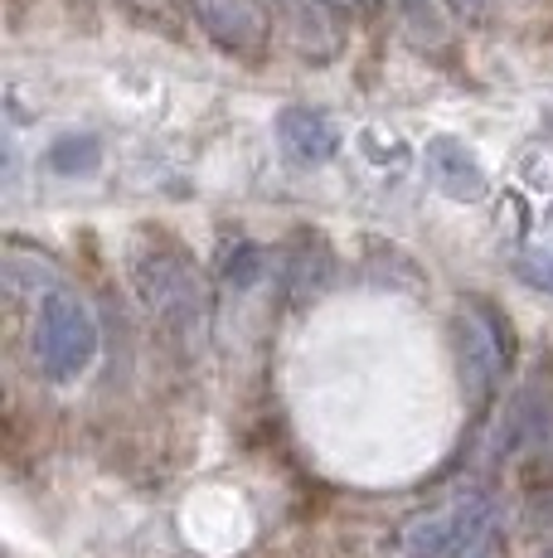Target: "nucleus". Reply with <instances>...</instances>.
Masks as SVG:
<instances>
[{"label": "nucleus", "instance_id": "obj_15", "mask_svg": "<svg viewBox=\"0 0 553 558\" xmlns=\"http://www.w3.org/2000/svg\"><path fill=\"white\" fill-rule=\"evenodd\" d=\"M549 558H553V554H549Z\"/></svg>", "mask_w": 553, "mask_h": 558}, {"label": "nucleus", "instance_id": "obj_10", "mask_svg": "<svg viewBox=\"0 0 553 558\" xmlns=\"http://www.w3.org/2000/svg\"><path fill=\"white\" fill-rule=\"evenodd\" d=\"M509 267H515V277L525 287L553 296V248H519L515 257H509Z\"/></svg>", "mask_w": 553, "mask_h": 558}, {"label": "nucleus", "instance_id": "obj_2", "mask_svg": "<svg viewBox=\"0 0 553 558\" xmlns=\"http://www.w3.org/2000/svg\"><path fill=\"white\" fill-rule=\"evenodd\" d=\"M35 355L49 379H78L98 360V316L78 292H45L35 320Z\"/></svg>", "mask_w": 553, "mask_h": 558}, {"label": "nucleus", "instance_id": "obj_1", "mask_svg": "<svg viewBox=\"0 0 553 558\" xmlns=\"http://www.w3.org/2000/svg\"><path fill=\"white\" fill-rule=\"evenodd\" d=\"M500 539V510L486 490H456L438 510L408 520L398 558H491Z\"/></svg>", "mask_w": 553, "mask_h": 558}, {"label": "nucleus", "instance_id": "obj_14", "mask_svg": "<svg viewBox=\"0 0 553 558\" xmlns=\"http://www.w3.org/2000/svg\"><path fill=\"white\" fill-rule=\"evenodd\" d=\"M549 219H553V214H549Z\"/></svg>", "mask_w": 553, "mask_h": 558}, {"label": "nucleus", "instance_id": "obj_8", "mask_svg": "<svg viewBox=\"0 0 553 558\" xmlns=\"http://www.w3.org/2000/svg\"><path fill=\"white\" fill-rule=\"evenodd\" d=\"M276 142L296 166H325L340 151V126L321 107H282L276 112Z\"/></svg>", "mask_w": 553, "mask_h": 558}, {"label": "nucleus", "instance_id": "obj_3", "mask_svg": "<svg viewBox=\"0 0 553 558\" xmlns=\"http://www.w3.org/2000/svg\"><path fill=\"white\" fill-rule=\"evenodd\" d=\"M126 272L142 302L161 320H199L205 316V282H199L195 263L180 253V243H132L126 253Z\"/></svg>", "mask_w": 553, "mask_h": 558}, {"label": "nucleus", "instance_id": "obj_4", "mask_svg": "<svg viewBox=\"0 0 553 558\" xmlns=\"http://www.w3.org/2000/svg\"><path fill=\"white\" fill-rule=\"evenodd\" d=\"M486 452H491L495 466H505L515 457H553V360H539V369L505 399V413H500Z\"/></svg>", "mask_w": 553, "mask_h": 558}, {"label": "nucleus", "instance_id": "obj_7", "mask_svg": "<svg viewBox=\"0 0 553 558\" xmlns=\"http://www.w3.org/2000/svg\"><path fill=\"white\" fill-rule=\"evenodd\" d=\"M205 35L229 53H258L268 45V15L258 0H195Z\"/></svg>", "mask_w": 553, "mask_h": 558}, {"label": "nucleus", "instance_id": "obj_13", "mask_svg": "<svg viewBox=\"0 0 553 558\" xmlns=\"http://www.w3.org/2000/svg\"><path fill=\"white\" fill-rule=\"evenodd\" d=\"M446 5H452L456 15H471V20H476V15H481V10H486V5H491V0H446Z\"/></svg>", "mask_w": 553, "mask_h": 558}, {"label": "nucleus", "instance_id": "obj_5", "mask_svg": "<svg viewBox=\"0 0 553 558\" xmlns=\"http://www.w3.org/2000/svg\"><path fill=\"white\" fill-rule=\"evenodd\" d=\"M509 364V320H500L491 302H471L456 316V369L471 408H486L500 389V374Z\"/></svg>", "mask_w": 553, "mask_h": 558}, {"label": "nucleus", "instance_id": "obj_11", "mask_svg": "<svg viewBox=\"0 0 553 558\" xmlns=\"http://www.w3.org/2000/svg\"><path fill=\"white\" fill-rule=\"evenodd\" d=\"M262 267H268V263H262V248H258V243H238V248L229 253V263H223V272H229L233 287H253V282L262 277Z\"/></svg>", "mask_w": 553, "mask_h": 558}, {"label": "nucleus", "instance_id": "obj_9", "mask_svg": "<svg viewBox=\"0 0 553 558\" xmlns=\"http://www.w3.org/2000/svg\"><path fill=\"white\" fill-rule=\"evenodd\" d=\"M49 170L54 175H93L102 166V142L93 132H69L49 146Z\"/></svg>", "mask_w": 553, "mask_h": 558}, {"label": "nucleus", "instance_id": "obj_6", "mask_svg": "<svg viewBox=\"0 0 553 558\" xmlns=\"http://www.w3.org/2000/svg\"><path fill=\"white\" fill-rule=\"evenodd\" d=\"M422 170H428L432 190L456 204H476L491 190V175H486L481 156L466 142H456V136H432L428 151H422Z\"/></svg>", "mask_w": 553, "mask_h": 558}, {"label": "nucleus", "instance_id": "obj_12", "mask_svg": "<svg viewBox=\"0 0 553 558\" xmlns=\"http://www.w3.org/2000/svg\"><path fill=\"white\" fill-rule=\"evenodd\" d=\"M398 5H403V15H408L413 25H422V29L438 35V0H398Z\"/></svg>", "mask_w": 553, "mask_h": 558}]
</instances>
